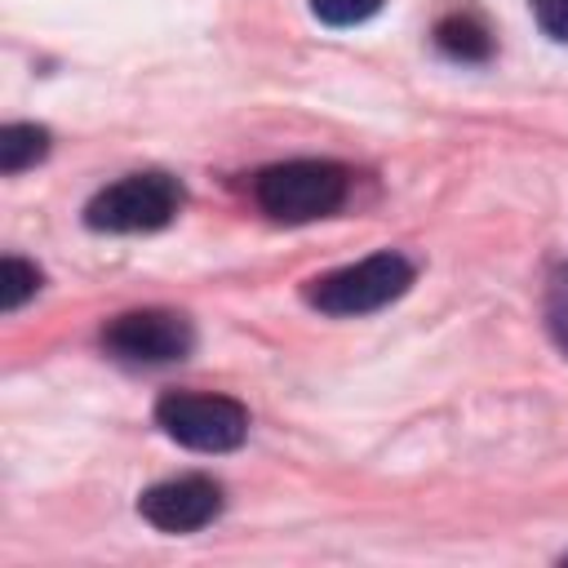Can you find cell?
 <instances>
[{"label": "cell", "instance_id": "cell-7", "mask_svg": "<svg viewBox=\"0 0 568 568\" xmlns=\"http://www.w3.org/2000/svg\"><path fill=\"white\" fill-rule=\"evenodd\" d=\"M435 44L457 62H484L493 53V36L475 13H448L435 27Z\"/></svg>", "mask_w": 568, "mask_h": 568}, {"label": "cell", "instance_id": "cell-9", "mask_svg": "<svg viewBox=\"0 0 568 568\" xmlns=\"http://www.w3.org/2000/svg\"><path fill=\"white\" fill-rule=\"evenodd\" d=\"M40 293V271L31 266V262H22V257H4L0 262V306L4 311H18L27 297H36Z\"/></svg>", "mask_w": 568, "mask_h": 568}, {"label": "cell", "instance_id": "cell-10", "mask_svg": "<svg viewBox=\"0 0 568 568\" xmlns=\"http://www.w3.org/2000/svg\"><path fill=\"white\" fill-rule=\"evenodd\" d=\"M382 9V0H311V13L328 27H355L364 18H373Z\"/></svg>", "mask_w": 568, "mask_h": 568}, {"label": "cell", "instance_id": "cell-1", "mask_svg": "<svg viewBox=\"0 0 568 568\" xmlns=\"http://www.w3.org/2000/svg\"><path fill=\"white\" fill-rule=\"evenodd\" d=\"M346 191H351V173L333 160H288L253 178V200L262 204V213L288 226L337 213Z\"/></svg>", "mask_w": 568, "mask_h": 568}, {"label": "cell", "instance_id": "cell-2", "mask_svg": "<svg viewBox=\"0 0 568 568\" xmlns=\"http://www.w3.org/2000/svg\"><path fill=\"white\" fill-rule=\"evenodd\" d=\"M408 284H413V262L404 253L382 248L364 262L315 275L302 293L324 315H368V311H382L386 302H395L399 293H408Z\"/></svg>", "mask_w": 568, "mask_h": 568}, {"label": "cell", "instance_id": "cell-5", "mask_svg": "<svg viewBox=\"0 0 568 568\" xmlns=\"http://www.w3.org/2000/svg\"><path fill=\"white\" fill-rule=\"evenodd\" d=\"M102 346L124 364H173L191 355L195 333L178 311H124L102 328Z\"/></svg>", "mask_w": 568, "mask_h": 568}, {"label": "cell", "instance_id": "cell-8", "mask_svg": "<svg viewBox=\"0 0 568 568\" xmlns=\"http://www.w3.org/2000/svg\"><path fill=\"white\" fill-rule=\"evenodd\" d=\"M49 155V129L40 124H4L0 129V173H22Z\"/></svg>", "mask_w": 568, "mask_h": 568}, {"label": "cell", "instance_id": "cell-4", "mask_svg": "<svg viewBox=\"0 0 568 568\" xmlns=\"http://www.w3.org/2000/svg\"><path fill=\"white\" fill-rule=\"evenodd\" d=\"M155 422L169 439L195 453H231L248 435V408L231 395H204V390H169L155 404Z\"/></svg>", "mask_w": 568, "mask_h": 568}, {"label": "cell", "instance_id": "cell-3", "mask_svg": "<svg viewBox=\"0 0 568 568\" xmlns=\"http://www.w3.org/2000/svg\"><path fill=\"white\" fill-rule=\"evenodd\" d=\"M182 209V186L169 173H129L111 186H102L84 204V222L93 231L111 235H138V231H160L173 222Z\"/></svg>", "mask_w": 568, "mask_h": 568}, {"label": "cell", "instance_id": "cell-11", "mask_svg": "<svg viewBox=\"0 0 568 568\" xmlns=\"http://www.w3.org/2000/svg\"><path fill=\"white\" fill-rule=\"evenodd\" d=\"M546 320H550L555 342L568 351V266L555 271V280H550V293H546Z\"/></svg>", "mask_w": 568, "mask_h": 568}, {"label": "cell", "instance_id": "cell-6", "mask_svg": "<svg viewBox=\"0 0 568 568\" xmlns=\"http://www.w3.org/2000/svg\"><path fill=\"white\" fill-rule=\"evenodd\" d=\"M138 515L160 532H195L222 515V488L209 475H178L138 497Z\"/></svg>", "mask_w": 568, "mask_h": 568}, {"label": "cell", "instance_id": "cell-12", "mask_svg": "<svg viewBox=\"0 0 568 568\" xmlns=\"http://www.w3.org/2000/svg\"><path fill=\"white\" fill-rule=\"evenodd\" d=\"M532 18L550 40L568 44V0H532Z\"/></svg>", "mask_w": 568, "mask_h": 568}]
</instances>
